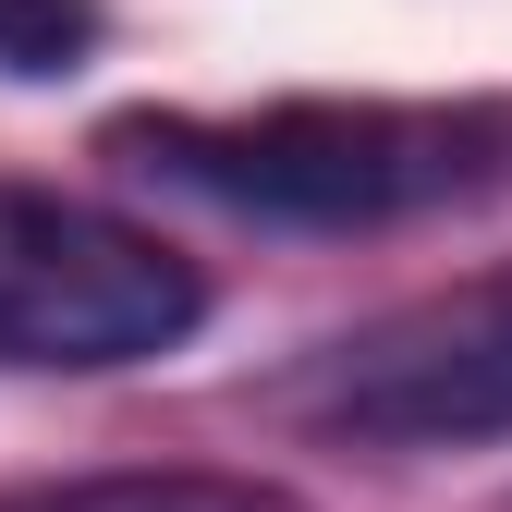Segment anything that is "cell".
Returning <instances> with one entry per match:
<instances>
[{
	"label": "cell",
	"mask_w": 512,
	"mask_h": 512,
	"mask_svg": "<svg viewBox=\"0 0 512 512\" xmlns=\"http://www.w3.org/2000/svg\"><path fill=\"white\" fill-rule=\"evenodd\" d=\"M135 183L281 232H391L512 183L500 98H269V110H122L98 135Z\"/></svg>",
	"instance_id": "obj_1"
},
{
	"label": "cell",
	"mask_w": 512,
	"mask_h": 512,
	"mask_svg": "<svg viewBox=\"0 0 512 512\" xmlns=\"http://www.w3.org/2000/svg\"><path fill=\"white\" fill-rule=\"evenodd\" d=\"M281 415L354 452H476L512 439V269L439 281L281 378Z\"/></svg>",
	"instance_id": "obj_2"
},
{
	"label": "cell",
	"mask_w": 512,
	"mask_h": 512,
	"mask_svg": "<svg viewBox=\"0 0 512 512\" xmlns=\"http://www.w3.org/2000/svg\"><path fill=\"white\" fill-rule=\"evenodd\" d=\"M208 317V281L135 220L0 183V366H147Z\"/></svg>",
	"instance_id": "obj_3"
},
{
	"label": "cell",
	"mask_w": 512,
	"mask_h": 512,
	"mask_svg": "<svg viewBox=\"0 0 512 512\" xmlns=\"http://www.w3.org/2000/svg\"><path fill=\"white\" fill-rule=\"evenodd\" d=\"M0 512H305V500L232 464H110V476H25L0 488Z\"/></svg>",
	"instance_id": "obj_4"
},
{
	"label": "cell",
	"mask_w": 512,
	"mask_h": 512,
	"mask_svg": "<svg viewBox=\"0 0 512 512\" xmlns=\"http://www.w3.org/2000/svg\"><path fill=\"white\" fill-rule=\"evenodd\" d=\"M98 49V0H0V86H49Z\"/></svg>",
	"instance_id": "obj_5"
},
{
	"label": "cell",
	"mask_w": 512,
	"mask_h": 512,
	"mask_svg": "<svg viewBox=\"0 0 512 512\" xmlns=\"http://www.w3.org/2000/svg\"><path fill=\"white\" fill-rule=\"evenodd\" d=\"M500 512H512V500H500Z\"/></svg>",
	"instance_id": "obj_6"
}]
</instances>
